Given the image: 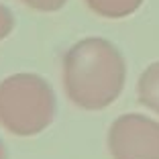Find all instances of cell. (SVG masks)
<instances>
[{"label": "cell", "mask_w": 159, "mask_h": 159, "mask_svg": "<svg viewBox=\"0 0 159 159\" xmlns=\"http://www.w3.org/2000/svg\"><path fill=\"white\" fill-rule=\"evenodd\" d=\"M126 63L118 47L102 37H86L63 53L61 84L67 100L82 110H102L122 94Z\"/></svg>", "instance_id": "obj_1"}, {"label": "cell", "mask_w": 159, "mask_h": 159, "mask_svg": "<svg viewBox=\"0 0 159 159\" xmlns=\"http://www.w3.org/2000/svg\"><path fill=\"white\" fill-rule=\"evenodd\" d=\"M55 92L45 78L31 71L0 82V126L14 137H35L53 122Z\"/></svg>", "instance_id": "obj_2"}, {"label": "cell", "mask_w": 159, "mask_h": 159, "mask_svg": "<svg viewBox=\"0 0 159 159\" xmlns=\"http://www.w3.org/2000/svg\"><path fill=\"white\" fill-rule=\"evenodd\" d=\"M112 159H159V122L145 114L129 112L108 129Z\"/></svg>", "instance_id": "obj_3"}, {"label": "cell", "mask_w": 159, "mask_h": 159, "mask_svg": "<svg viewBox=\"0 0 159 159\" xmlns=\"http://www.w3.org/2000/svg\"><path fill=\"white\" fill-rule=\"evenodd\" d=\"M137 96L143 106L159 114V61L147 66L137 82Z\"/></svg>", "instance_id": "obj_4"}, {"label": "cell", "mask_w": 159, "mask_h": 159, "mask_svg": "<svg viewBox=\"0 0 159 159\" xmlns=\"http://www.w3.org/2000/svg\"><path fill=\"white\" fill-rule=\"evenodd\" d=\"M86 6L102 19H125L141 8L145 0H84Z\"/></svg>", "instance_id": "obj_5"}, {"label": "cell", "mask_w": 159, "mask_h": 159, "mask_svg": "<svg viewBox=\"0 0 159 159\" xmlns=\"http://www.w3.org/2000/svg\"><path fill=\"white\" fill-rule=\"evenodd\" d=\"M20 2L37 12H57L67 4V0H20Z\"/></svg>", "instance_id": "obj_6"}, {"label": "cell", "mask_w": 159, "mask_h": 159, "mask_svg": "<svg viewBox=\"0 0 159 159\" xmlns=\"http://www.w3.org/2000/svg\"><path fill=\"white\" fill-rule=\"evenodd\" d=\"M14 31V14L8 6L0 4V41H4Z\"/></svg>", "instance_id": "obj_7"}, {"label": "cell", "mask_w": 159, "mask_h": 159, "mask_svg": "<svg viewBox=\"0 0 159 159\" xmlns=\"http://www.w3.org/2000/svg\"><path fill=\"white\" fill-rule=\"evenodd\" d=\"M0 159H8V157H6V147H4L2 141H0Z\"/></svg>", "instance_id": "obj_8"}]
</instances>
